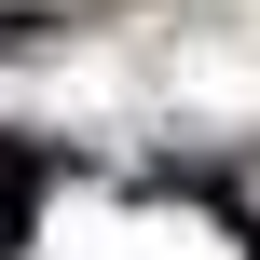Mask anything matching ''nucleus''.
Returning a JSON list of instances; mask_svg holds the SVG:
<instances>
[{"instance_id":"obj_1","label":"nucleus","mask_w":260,"mask_h":260,"mask_svg":"<svg viewBox=\"0 0 260 260\" xmlns=\"http://www.w3.org/2000/svg\"><path fill=\"white\" fill-rule=\"evenodd\" d=\"M27 192H41V151H14V137H0V260L27 247Z\"/></svg>"}]
</instances>
